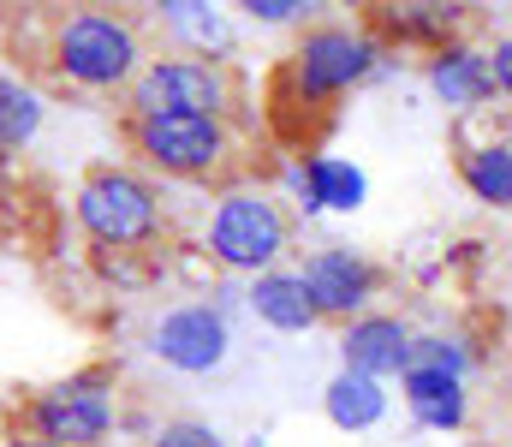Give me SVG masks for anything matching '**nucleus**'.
Returning a JSON list of instances; mask_svg holds the SVG:
<instances>
[{"label":"nucleus","mask_w":512,"mask_h":447,"mask_svg":"<svg viewBox=\"0 0 512 447\" xmlns=\"http://www.w3.org/2000/svg\"><path fill=\"white\" fill-rule=\"evenodd\" d=\"M382 60H393L382 48V36L364 18H310L298 30V42L280 54V66L268 72V120L280 138H292L304 155V138L316 126L334 120V108L364 90Z\"/></svg>","instance_id":"1"},{"label":"nucleus","mask_w":512,"mask_h":447,"mask_svg":"<svg viewBox=\"0 0 512 447\" xmlns=\"http://www.w3.org/2000/svg\"><path fill=\"white\" fill-rule=\"evenodd\" d=\"M36 30V72L72 96H126L149 60L143 24L126 6H54Z\"/></svg>","instance_id":"2"},{"label":"nucleus","mask_w":512,"mask_h":447,"mask_svg":"<svg viewBox=\"0 0 512 447\" xmlns=\"http://www.w3.org/2000/svg\"><path fill=\"white\" fill-rule=\"evenodd\" d=\"M72 227L96 251V263H149L167 233L173 209L161 197V179H149L131 161H96L72 185Z\"/></svg>","instance_id":"3"},{"label":"nucleus","mask_w":512,"mask_h":447,"mask_svg":"<svg viewBox=\"0 0 512 447\" xmlns=\"http://www.w3.org/2000/svg\"><path fill=\"white\" fill-rule=\"evenodd\" d=\"M120 144L131 167H143L149 179H179V185H239L251 155L239 120H209V114H120Z\"/></svg>","instance_id":"4"},{"label":"nucleus","mask_w":512,"mask_h":447,"mask_svg":"<svg viewBox=\"0 0 512 447\" xmlns=\"http://www.w3.org/2000/svg\"><path fill=\"white\" fill-rule=\"evenodd\" d=\"M292 251V209L280 191L256 185V179H239L227 191H215L209 215H203V257L221 269V275H268L280 269Z\"/></svg>","instance_id":"5"},{"label":"nucleus","mask_w":512,"mask_h":447,"mask_svg":"<svg viewBox=\"0 0 512 447\" xmlns=\"http://www.w3.org/2000/svg\"><path fill=\"white\" fill-rule=\"evenodd\" d=\"M120 114H209V120H239L245 114V78L233 60H203V54H179L161 48L143 60V72L131 78L120 96Z\"/></svg>","instance_id":"6"},{"label":"nucleus","mask_w":512,"mask_h":447,"mask_svg":"<svg viewBox=\"0 0 512 447\" xmlns=\"http://www.w3.org/2000/svg\"><path fill=\"white\" fill-rule=\"evenodd\" d=\"M120 364H78L72 376H54L42 382L24 406H18V424L24 436L54 447H102L120 430Z\"/></svg>","instance_id":"7"},{"label":"nucleus","mask_w":512,"mask_h":447,"mask_svg":"<svg viewBox=\"0 0 512 447\" xmlns=\"http://www.w3.org/2000/svg\"><path fill=\"white\" fill-rule=\"evenodd\" d=\"M298 281H304V293H310V304H316V316H322V322L346 328L352 316L376 310V298H382V287H387V269L376 263V257H364V251H352V245L328 239V245L304 251Z\"/></svg>","instance_id":"8"},{"label":"nucleus","mask_w":512,"mask_h":447,"mask_svg":"<svg viewBox=\"0 0 512 447\" xmlns=\"http://www.w3.org/2000/svg\"><path fill=\"white\" fill-rule=\"evenodd\" d=\"M149 352L179 370V376H215L227 358H233V322L221 304L209 298H185V304H167L155 322H149Z\"/></svg>","instance_id":"9"},{"label":"nucleus","mask_w":512,"mask_h":447,"mask_svg":"<svg viewBox=\"0 0 512 447\" xmlns=\"http://www.w3.org/2000/svg\"><path fill=\"white\" fill-rule=\"evenodd\" d=\"M364 24L382 36L387 54H435L447 42L465 36L471 6H447V0H405V6H364Z\"/></svg>","instance_id":"10"},{"label":"nucleus","mask_w":512,"mask_h":447,"mask_svg":"<svg viewBox=\"0 0 512 447\" xmlns=\"http://www.w3.org/2000/svg\"><path fill=\"white\" fill-rule=\"evenodd\" d=\"M411 346H417V328L399 310H364V316H352L340 328V370L399 382L411 370Z\"/></svg>","instance_id":"11"},{"label":"nucleus","mask_w":512,"mask_h":447,"mask_svg":"<svg viewBox=\"0 0 512 447\" xmlns=\"http://www.w3.org/2000/svg\"><path fill=\"white\" fill-rule=\"evenodd\" d=\"M423 84H429V96H435L447 114H459V120L489 114V102H495L489 48H483V42H471V36H459V42L435 48V54L423 60Z\"/></svg>","instance_id":"12"},{"label":"nucleus","mask_w":512,"mask_h":447,"mask_svg":"<svg viewBox=\"0 0 512 447\" xmlns=\"http://www.w3.org/2000/svg\"><path fill=\"white\" fill-rule=\"evenodd\" d=\"M292 203L304 215H358L370 203V179L358 161L328 155V149H304L292 161Z\"/></svg>","instance_id":"13"},{"label":"nucleus","mask_w":512,"mask_h":447,"mask_svg":"<svg viewBox=\"0 0 512 447\" xmlns=\"http://www.w3.org/2000/svg\"><path fill=\"white\" fill-rule=\"evenodd\" d=\"M453 173H459V185H465L483 209L512 215V132L489 126V132L477 138L471 126H459V138H453Z\"/></svg>","instance_id":"14"},{"label":"nucleus","mask_w":512,"mask_h":447,"mask_svg":"<svg viewBox=\"0 0 512 447\" xmlns=\"http://www.w3.org/2000/svg\"><path fill=\"white\" fill-rule=\"evenodd\" d=\"M399 406L411 412L417 430H435V436H459L471 424V382L447 376V370H429V364H411L399 376Z\"/></svg>","instance_id":"15"},{"label":"nucleus","mask_w":512,"mask_h":447,"mask_svg":"<svg viewBox=\"0 0 512 447\" xmlns=\"http://www.w3.org/2000/svg\"><path fill=\"white\" fill-rule=\"evenodd\" d=\"M387 406H393L387 382L358 376V370H334L328 388H322V418H328L340 436H370V430L387 418Z\"/></svg>","instance_id":"16"},{"label":"nucleus","mask_w":512,"mask_h":447,"mask_svg":"<svg viewBox=\"0 0 512 447\" xmlns=\"http://www.w3.org/2000/svg\"><path fill=\"white\" fill-rule=\"evenodd\" d=\"M245 304H251L256 322L274 328V334H310V328L322 322L316 304H310V293H304V281H298V269H286V263L268 269V275H256Z\"/></svg>","instance_id":"17"},{"label":"nucleus","mask_w":512,"mask_h":447,"mask_svg":"<svg viewBox=\"0 0 512 447\" xmlns=\"http://www.w3.org/2000/svg\"><path fill=\"white\" fill-rule=\"evenodd\" d=\"M155 12H161V30H173L179 54H203V60L233 54V30H227L221 6H209V0H161Z\"/></svg>","instance_id":"18"},{"label":"nucleus","mask_w":512,"mask_h":447,"mask_svg":"<svg viewBox=\"0 0 512 447\" xmlns=\"http://www.w3.org/2000/svg\"><path fill=\"white\" fill-rule=\"evenodd\" d=\"M42 120H48V96L36 90V78L0 66V155H6V161L24 155V149L36 144Z\"/></svg>","instance_id":"19"},{"label":"nucleus","mask_w":512,"mask_h":447,"mask_svg":"<svg viewBox=\"0 0 512 447\" xmlns=\"http://www.w3.org/2000/svg\"><path fill=\"white\" fill-rule=\"evenodd\" d=\"M411 364H429V370H447L459 382H471L477 370V346L465 334H441V328H417V346H411Z\"/></svg>","instance_id":"20"},{"label":"nucleus","mask_w":512,"mask_h":447,"mask_svg":"<svg viewBox=\"0 0 512 447\" xmlns=\"http://www.w3.org/2000/svg\"><path fill=\"white\" fill-rule=\"evenodd\" d=\"M239 12L262 30H304L310 12H322L316 0H239Z\"/></svg>","instance_id":"21"},{"label":"nucleus","mask_w":512,"mask_h":447,"mask_svg":"<svg viewBox=\"0 0 512 447\" xmlns=\"http://www.w3.org/2000/svg\"><path fill=\"white\" fill-rule=\"evenodd\" d=\"M149 447H227V442H221V430L203 424V418H167V424L149 436Z\"/></svg>","instance_id":"22"},{"label":"nucleus","mask_w":512,"mask_h":447,"mask_svg":"<svg viewBox=\"0 0 512 447\" xmlns=\"http://www.w3.org/2000/svg\"><path fill=\"white\" fill-rule=\"evenodd\" d=\"M489 78H495V96L512 108V30H501L489 42Z\"/></svg>","instance_id":"23"},{"label":"nucleus","mask_w":512,"mask_h":447,"mask_svg":"<svg viewBox=\"0 0 512 447\" xmlns=\"http://www.w3.org/2000/svg\"><path fill=\"white\" fill-rule=\"evenodd\" d=\"M0 447H54V442H36V436H24V430H18L12 442H0Z\"/></svg>","instance_id":"24"}]
</instances>
